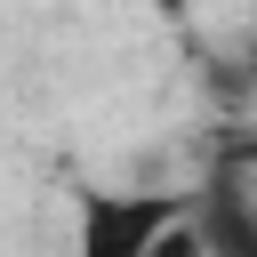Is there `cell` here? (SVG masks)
I'll return each instance as SVG.
<instances>
[{"instance_id": "obj_1", "label": "cell", "mask_w": 257, "mask_h": 257, "mask_svg": "<svg viewBox=\"0 0 257 257\" xmlns=\"http://www.w3.org/2000/svg\"><path fill=\"white\" fill-rule=\"evenodd\" d=\"M185 217V193L145 185H80L72 193V257H153V241Z\"/></svg>"}, {"instance_id": "obj_2", "label": "cell", "mask_w": 257, "mask_h": 257, "mask_svg": "<svg viewBox=\"0 0 257 257\" xmlns=\"http://www.w3.org/2000/svg\"><path fill=\"white\" fill-rule=\"evenodd\" d=\"M169 8H177V0H169Z\"/></svg>"}]
</instances>
